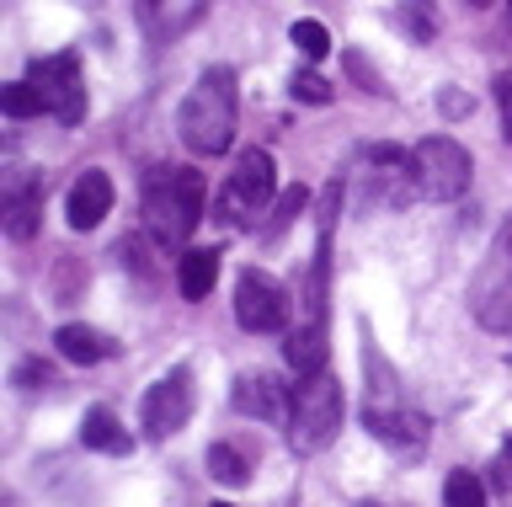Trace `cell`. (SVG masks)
<instances>
[{
	"mask_svg": "<svg viewBox=\"0 0 512 507\" xmlns=\"http://www.w3.org/2000/svg\"><path fill=\"white\" fill-rule=\"evenodd\" d=\"M507 6H512V0H507Z\"/></svg>",
	"mask_w": 512,
	"mask_h": 507,
	"instance_id": "32",
	"label": "cell"
},
{
	"mask_svg": "<svg viewBox=\"0 0 512 507\" xmlns=\"http://www.w3.org/2000/svg\"><path fill=\"white\" fill-rule=\"evenodd\" d=\"M288 38H294V49H299L304 59H310V65H315V59H326V54H331V33H326L320 22H310V17L288 27Z\"/></svg>",
	"mask_w": 512,
	"mask_h": 507,
	"instance_id": "21",
	"label": "cell"
},
{
	"mask_svg": "<svg viewBox=\"0 0 512 507\" xmlns=\"http://www.w3.org/2000/svg\"><path fill=\"white\" fill-rule=\"evenodd\" d=\"M208 0H134V17H139V33L155 38V43H176L182 33L203 22Z\"/></svg>",
	"mask_w": 512,
	"mask_h": 507,
	"instance_id": "10",
	"label": "cell"
},
{
	"mask_svg": "<svg viewBox=\"0 0 512 507\" xmlns=\"http://www.w3.org/2000/svg\"><path fill=\"white\" fill-rule=\"evenodd\" d=\"M112 209V177L107 171H80L70 198H64V214H70L75 230H96Z\"/></svg>",
	"mask_w": 512,
	"mask_h": 507,
	"instance_id": "12",
	"label": "cell"
},
{
	"mask_svg": "<svg viewBox=\"0 0 512 507\" xmlns=\"http://www.w3.org/2000/svg\"><path fill=\"white\" fill-rule=\"evenodd\" d=\"M208 475H214V481H224V486H246L251 475H246V459H240L230 443H214V449H208Z\"/></svg>",
	"mask_w": 512,
	"mask_h": 507,
	"instance_id": "20",
	"label": "cell"
},
{
	"mask_svg": "<svg viewBox=\"0 0 512 507\" xmlns=\"http://www.w3.org/2000/svg\"><path fill=\"white\" fill-rule=\"evenodd\" d=\"M326 315H304V321L288 331V342H283V358H288V369H294L299 379L304 374H320L326 369Z\"/></svg>",
	"mask_w": 512,
	"mask_h": 507,
	"instance_id": "13",
	"label": "cell"
},
{
	"mask_svg": "<svg viewBox=\"0 0 512 507\" xmlns=\"http://www.w3.org/2000/svg\"><path fill=\"white\" fill-rule=\"evenodd\" d=\"M214 278H219V251H187L182 262H176V289H182V299H208L214 294Z\"/></svg>",
	"mask_w": 512,
	"mask_h": 507,
	"instance_id": "17",
	"label": "cell"
},
{
	"mask_svg": "<svg viewBox=\"0 0 512 507\" xmlns=\"http://www.w3.org/2000/svg\"><path fill=\"white\" fill-rule=\"evenodd\" d=\"M491 486H496V491H512V438H507L502 459H496V465H491Z\"/></svg>",
	"mask_w": 512,
	"mask_h": 507,
	"instance_id": "27",
	"label": "cell"
},
{
	"mask_svg": "<svg viewBox=\"0 0 512 507\" xmlns=\"http://www.w3.org/2000/svg\"><path fill=\"white\" fill-rule=\"evenodd\" d=\"M272 193H278V166H272L267 150H246L230 171V182H224L219 193V214L230 219V225H246L251 214H262Z\"/></svg>",
	"mask_w": 512,
	"mask_h": 507,
	"instance_id": "5",
	"label": "cell"
},
{
	"mask_svg": "<svg viewBox=\"0 0 512 507\" xmlns=\"http://www.w3.org/2000/svg\"><path fill=\"white\" fill-rule=\"evenodd\" d=\"M496 102H502V134H507V145H512V75L496 81Z\"/></svg>",
	"mask_w": 512,
	"mask_h": 507,
	"instance_id": "28",
	"label": "cell"
},
{
	"mask_svg": "<svg viewBox=\"0 0 512 507\" xmlns=\"http://www.w3.org/2000/svg\"><path fill=\"white\" fill-rule=\"evenodd\" d=\"M470 299H475L480 326L507 331V337H512V219L502 225V235H496L486 267L475 273V294Z\"/></svg>",
	"mask_w": 512,
	"mask_h": 507,
	"instance_id": "6",
	"label": "cell"
},
{
	"mask_svg": "<svg viewBox=\"0 0 512 507\" xmlns=\"http://www.w3.org/2000/svg\"><path fill=\"white\" fill-rule=\"evenodd\" d=\"M304 203H310V198H304V187H288V193L278 198V214H272V225L262 230V235H267V241H278V235H283L288 225H294V219H299V209H304Z\"/></svg>",
	"mask_w": 512,
	"mask_h": 507,
	"instance_id": "24",
	"label": "cell"
},
{
	"mask_svg": "<svg viewBox=\"0 0 512 507\" xmlns=\"http://www.w3.org/2000/svg\"><path fill=\"white\" fill-rule=\"evenodd\" d=\"M203 198H208L203 171H187V166L150 171V182H144V230H150L166 251L187 246V235L198 230V219H203Z\"/></svg>",
	"mask_w": 512,
	"mask_h": 507,
	"instance_id": "1",
	"label": "cell"
},
{
	"mask_svg": "<svg viewBox=\"0 0 512 507\" xmlns=\"http://www.w3.org/2000/svg\"><path fill=\"white\" fill-rule=\"evenodd\" d=\"M235 321L246 331H283L288 326V294L283 283L272 273H256V267H246V273L235 278Z\"/></svg>",
	"mask_w": 512,
	"mask_h": 507,
	"instance_id": "9",
	"label": "cell"
},
{
	"mask_svg": "<svg viewBox=\"0 0 512 507\" xmlns=\"http://www.w3.org/2000/svg\"><path fill=\"white\" fill-rule=\"evenodd\" d=\"M342 433V385L320 369L304 374L294 385V417H288V443L294 454H320L326 443Z\"/></svg>",
	"mask_w": 512,
	"mask_h": 507,
	"instance_id": "3",
	"label": "cell"
},
{
	"mask_svg": "<svg viewBox=\"0 0 512 507\" xmlns=\"http://www.w3.org/2000/svg\"><path fill=\"white\" fill-rule=\"evenodd\" d=\"M400 22H406V33L416 43H427L432 33H438V17L427 11V0H400Z\"/></svg>",
	"mask_w": 512,
	"mask_h": 507,
	"instance_id": "23",
	"label": "cell"
},
{
	"mask_svg": "<svg viewBox=\"0 0 512 507\" xmlns=\"http://www.w3.org/2000/svg\"><path fill=\"white\" fill-rule=\"evenodd\" d=\"M192 417V369H182L176 363L171 374H160L150 390H144V406H139V427H144V438H155V443H166L171 433H182Z\"/></svg>",
	"mask_w": 512,
	"mask_h": 507,
	"instance_id": "7",
	"label": "cell"
},
{
	"mask_svg": "<svg viewBox=\"0 0 512 507\" xmlns=\"http://www.w3.org/2000/svg\"><path fill=\"white\" fill-rule=\"evenodd\" d=\"M411 155H416V187H422V198H432V203H454V198L470 193L475 166H470V150H464L459 139L432 134V139H422V145H416Z\"/></svg>",
	"mask_w": 512,
	"mask_h": 507,
	"instance_id": "4",
	"label": "cell"
},
{
	"mask_svg": "<svg viewBox=\"0 0 512 507\" xmlns=\"http://www.w3.org/2000/svg\"><path fill=\"white\" fill-rule=\"evenodd\" d=\"M235 411L288 427V417H294V390H283L272 374H240L235 379Z\"/></svg>",
	"mask_w": 512,
	"mask_h": 507,
	"instance_id": "11",
	"label": "cell"
},
{
	"mask_svg": "<svg viewBox=\"0 0 512 507\" xmlns=\"http://www.w3.org/2000/svg\"><path fill=\"white\" fill-rule=\"evenodd\" d=\"M54 347H59V358H70V363H102V358H112V342L102 337V331H91V326H59Z\"/></svg>",
	"mask_w": 512,
	"mask_h": 507,
	"instance_id": "18",
	"label": "cell"
},
{
	"mask_svg": "<svg viewBox=\"0 0 512 507\" xmlns=\"http://www.w3.org/2000/svg\"><path fill=\"white\" fill-rule=\"evenodd\" d=\"M288 91H294L299 102H310V107H326L331 102V81H326V75H315V70H299Z\"/></svg>",
	"mask_w": 512,
	"mask_h": 507,
	"instance_id": "25",
	"label": "cell"
},
{
	"mask_svg": "<svg viewBox=\"0 0 512 507\" xmlns=\"http://www.w3.org/2000/svg\"><path fill=\"white\" fill-rule=\"evenodd\" d=\"M470 6H475V11H480V6H491V0H470Z\"/></svg>",
	"mask_w": 512,
	"mask_h": 507,
	"instance_id": "30",
	"label": "cell"
},
{
	"mask_svg": "<svg viewBox=\"0 0 512 507\" xmlns=\"http://www.w3.org/2000/svg\"><path fill=\"white\" fill-rule=\"evenodd\" d=\"M43 225V187H11L6 193V235L11 241H32Z\"/></svg>",
	"mask_w": 512,
	"mask_h": 507,
	"instance_id": "16",
	"label": "cell"
},
{
	"mask_svg": "<svg viewBox=\"0 0 512 507\" xmlns=\"http://www.w3.org/2000/svg\"><path fill=\"white\" fill-rule=\"evenodd\" d=\"M347 65H352V75H358V81H363V91H374V97H379V91H384V86H379V75L368 70V65H363L358 54H347Z\"/></svg>",
	"mask_w": 512,
	"mask_h": 507,
	"instance_id": "29",
	"label": "cell"
},
{
	"mask_svg": "<svg viewBox=\"0 0 512 507\" xmlns=\"http://www.w3.org/2000/svg\"><path fill=\"white\" fill-rule=\"evenodd\" d=\"M0 107H6V118H38V113H48L43 97H38V86H32V81L6 86V91H0Z\"/></svg>",
	"mask_w": 512,
	"mask_h": 507,
	"instance_id": "22",
	"label": "cell"
},
{
	"mask_svg": "<svg viewBox=\"0 0 512 507\" xmlns=\"http://www.w3.org/2000/svg\"><path fill=\"white\" fill-rule=\"evenodd\" d=\"M80 443H86V449H96V454H128V449H134L128 427L112 417L107 406H91V411H86V422H80Z\"/></svg>",
	"mask_w": 512,
	"mask_h": 507,
	"instance_id": "15",
	"label": "cell"
},
{
	"mask_svg": "<svg viewBox=\"0 0 512 507\" xmlns=\"http://www.w3.org/2000/svg\"><path fill=\"white\" fill-rule=\"evenodd\" d=\"M16 385H22V390H48V385H54V369L38 363V358H27V363H16Z\"/></svg>",
	"mask_w": 512,
	"mask_h": 507,
	"instance_id": "26",
	"label": "cell"
},
{
	"mask_svg": "<svg viewBox=\"0 0 512 507\" xmlns=\"http://www.w3.org/2000/svg\"><path fill=\"white\" fill-rule=\"evenodd\" d=\"M27 81L38 86L43 107L54 113L59 123H75L86 118V86H80V59L75 54H54V59H32Z\"/></svg>",
	"mask_w": 512,
	"mask_h": 507,
	"instance_id": "8",
	"label": "cell"
},
{
	"mask_svg": "<svg viewBox=\"0 0 512 507\" xmlns=\"http://www.w3.org/2000/svg\"><path fill=\"white\" fill-rule=\"evenodd\" d=\"M214 507H230V502H214Z\"/></svg>",
	"mask_w": 512,
	"mask_h": 507,
	"instance_id": "31",
	"label": "cell"
},
{
	"mask_svg": "<svg viewBox=\"0 0 512 507\" xmlns=\"http://www.w3.org/2000/svg\"><path fill=\"white\" fill-rule=\"evenodd\" d=\"M443 507H486V481H480L475 470H448Z\"/></svg>",
	"mask_w": 512,
	"mask_h": 507,
	"instance_id": "19",
	"label": "cell"
},
{
	"mask_svg": "<svg viewBox=\"0 0 512 507\" xmlns=\"http://www.w3.org/2000/svg\"><path fill=\"white\" fill-rule=\"evenodd\" d=\"M176 134L192 155H224L235 139V75L230 70H203L198 86L187 91Z\"/></svg>",
	"mask_w": 512,
	"mask_h": 507,
	"instance_id": "2",
	"label": "cell"
},
{
	"mask_svg": "<svg viewBox=\"0 0 512 507\" xmlns=\"http://www.w3.org/2000/svg\"><path fill=\"white\" fill-rule=\"evenodd\" d=\"M368 433L395 443V449H422L427 443V422L416 417V411H400L395 401H368Z\"/></svg>",
	"mask_w": 512,
	"mask_h": 507,
	"instance_id": "14",
	"label": "cell"
}]
</instances>
